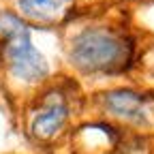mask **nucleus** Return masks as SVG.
Here are the masks:
<instances>
[{"instance_id":"nucleus-1","label":"nucleus","mask_w":154,"mask_h":154,"mask_svg":"<svg viewBox=\"0 0 154 154\" xmlns=\"http://www.w3.org/2000/svg\"><path fill=\"white\" fill-rule=\"evenodd\" d=\"M133 47L126 38L107 28H88L75 36L71 62L86 73H113L131 62Z\"/></svg>"},{"instance_id":"nucleus-2","label":"nucleus","mask_w":154,"mask_h":154,"mask_svg":"<svg viewBox=\"0 0 154 154\" xmlns=\"http://www.w3.org/2000/svg\"><path fill=\"white\" fill-rule=\"evenodd\" d=\"M0 36H2V51L9 62L11 73L24 82H41L47 77V62L41 51L30 41V30L22 17L15 13H0Z\"/></svg>"},{"instance_id":"nucleus-3","label":"nucleus","mask_w":154,"mask_h":154,"mask_svg":"<svg viewBox=\"0 0 154 154\" xmlns=\"http://www.w3.org/2000/svg\"><path fill=\"white\" fill-rule=\"evenodd\" d=\"M150 101L152 96L131 90H116L105 94V107L113 116L135 124H146L150 120Z\"/></svg>"},{"instance_id":"nucleus-4","label":"nucleus","mask_w":154,"mask_h":154,"mask_svg":"<svg viewBox=\"0 0 154 154\" xmlns=\"http://www.w3.org/2000/svg\"><path fill=\"white\" fill-rule=\"evenodd\" d=\"M66 118H69V107L60 96L47 99L41 109H36L34 118L30 122V131L38 139H51L64 126Z\"/></svg>"},{"instance_id":"nucleus-5","label":"nucleus","mask_w":154,"mask_h":154,"mask_svg":"<svg viewBox=\"0 0 154 154\" xmlns=\"http://www.w3.org/2000/svg\"><path fill=\"white\" fill-rule=\"evenodd\" d=\"M22 13L36 22H54L64 11L69 0H17Z\"/></svg>"}]
</instances>
